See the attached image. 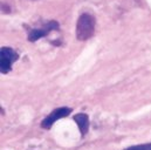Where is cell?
<instances>
[{
    "mask_svg": "<svg viewBox=\"0 0 151 150\" xmlns=\"http://www.w3.org/2000/svg\"><path fill=\"white\" fill-rule=\"evenodd\" d=\"M95 27H96V20L91 14L89 13L81 14L76 22V39L80 41L89 40L95 33Z\"/></svg>",
    "mask_w": 151,
    "mask_h": 150,
    "instance_id": "6da1fadb",
    "label": "cell"
},
{
    "mask_svg": "<svg viewBox=\"0 0 151 150\" xmlns=\"http://www.w3.org/2000/svg\"><path fill=\"white\" fill-rule=\"evenodd\" d=\"M19 59V54L11 47H2L0 50V72L8 74L12 71V65Z\"/></svg>",
    "mask_w": 151,
    "mask_h": 150,
    "instance_id": "7a4b0ae2",
    "label": "cell"
},
{
    "mask_svg": "<svg viewBox=\"0 0 151 150\" xmlns=\"http://www.w3.org/2000/svg\"><path fill=\"white\" fill-rule=\"evenodd\" d=\"M59 27H60L59 22H56L54 20H50V21L46 22L45 25H42L41 27L32 28L29 31V33H28V38L27 39H28V41L34 42V41H37V40L41 39V38H45L46 35H48L50 32L59 30Z\"/></svg>",
    "mask_w": 151,
    "mask_h": 150,
    "instance_id": "3957f363",
    "label": "cell"
},
{
    "mask_svg": "<svg viewBox=\"0 0 151 150\" xmlns=\"http://www.w3.org/2000/svg\"><path fill=\"white\" fill-rule=\"evenodd\" d=\"M73 112L72 108H68V107H61V108H56L54 109L53 112H50L47 117L43 118V121L41 122V127L43 129H50L53 127V124L59 121L60 118H63V117H67L70 112Z\"/></svg>",
    "mask_w": 151,
    "mask_h": 150,
    "instance_id": "277c9868",
    "label": "cell"
},
{
    "mask_svg": "<svg viewBox=\"0 0 151 150\" xmlns=\"http://www.w3.org/2000/svg\"><path fill=\"white\" fill-rule=\"evenodd\" d=\"M74 121L78 125L81 136L83 137L88 133V129H89V117H88V115L84 114V112H78L74 116Z\"/></svg>",
    "mask_w": 151,
    "mask_h": 150,
    "instance_id": "5b68a950",
    "label": "cell"
},
{
    "mask_svg": "<svg viewBox=\"0 0 151 150\" xmlns=\"http://www.w3.org/2000/svg\"><path fill=\"white\" fill-rule=\"evenodd\" d=\"M124 150H151V143H145V144H137L129 147Z\"/></svg>",
    "mask_w": 151,
    "mask_h": 150,
    "instance_id": "8992f818",
    "label": "cell"
}]
</instances>
